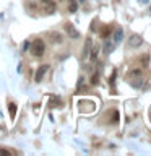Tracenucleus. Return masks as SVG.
I'll return each mask as SVG.
<instances>
[{"mask_svg":"<svg viewBox=\"0 0 151 156\" xmlns=\"http://www.w3.org/2000/svg\"><path fill=\"white\" fill-rule=\"evenodd\" d=\"M51 37H52V42H57V44L62 42V34L58 33H51Z\"/></svg>","mask_w":151,"mask_h":156,"instance_id":"nucleus-11","label":"nucleus"},{"mask_svg":"<svg viewBox=\"0 0 151 156\" xmlns=\"http://www.w3.org/2000/svg\"><path fill=\"white\" fill-rule=\"evenodd\" d=\"M141 44H143V39H141V36H138V34H132L128 37V47L136 49V47H140Z\"/></svg>","mask_w":151,"mask_h":156,"instance_id":"nucleus-2","label":"nucleus"},{"mask_svg":"<svg viewBox=\"0 0 151 156\" xmlns=\"http://www.w3.org/2000/svg\"><path fill=\"white\" fill-rule=\"evenodd\" d=\"M143 83H145V80H143V78H141V75H140L138 80L132 81V86H133V88H141V86H143Z\"/></svg>","mask_w":151,"mask_h":156,"instance_id":"nucleus-12","label":"nucleus"},{"mask_svg":"<svg viewBox=\"0 0 151 156\" xmlns=\"http://www.w3.org/2000/svg\"><path fill=\"white\" fill-rule=\"evenodd\" d=\"M111 29H112L111 26H104V28H102V29H101V37H104V39H106V37L111 34Z\"/></svg>","mask_w":151,"mask_h":156,"instance_id":"nucleus-13","label":"nucleus"},{"mask_svg":"<svg viewBox=\"0 0 151 156\" xmlns=\"http://www.w3.org/2000/svg\"><path fill=\"white\" fill-rule=\"evenodd\" d=\"M114 49H115L114 41H109V39H106V41H104V46H102V51H104V54L114 52Z\"/></svg>","mask_w":151,"mask_h":156,"instance_id":"nucleus-6","label":"nucleus"},{"mask_svg":"<svg viewBox=\"0 0 151 156\" xmlns=\"http://www.w3.org/2000/svg\"><path fill=\"white\" fill-rule=\"evenodd\" d=\"M68 10L70 13H75L78 10V0H68Z\"/></svg>","mask_w":151,"mask_h":156,"instance_id":"nucleus-8","label":"nucleus"},{"mask_svg":"<svg viewBox=\"0 0 151 156\" xmlns=\"http://www.w3.org/2000/svg\"><path fill=\"white\" fill-rule=\"evenodd\" d=\"M122 39H124V29L117 28L115 31H114V36H112V41H114L115 46H119V44L122 42Z\"/></svg>","mask_w":151,"mask_h":156,"instance_id":"nucleus-5","label":"nucleus"},{"mask_svg":"<svg viewBox=\"0 0 151 156\" xmlns=\"http://www.w3.org/2000/svg\"><path fill=\"white\" fill-rule=\"evenodd\" d=\"M146 65H148V55L143 57V67H146Z\"/></svg>","mask_w":151,"mask_h":156,"instance_id":"nucleus-21","label":"nucleus"},{"mask_svg":"<svg viewBox=\"0 0 151 156\" xmlns=\"http://www.w3.org/2000/svg\"><path fill=\"white\" fill-rule=\"evenodd\" d=\"M141 75V70H132L128 73V78H133V76H140Z\"/></svg>","mask_w":151,"mask_h":156,"instance_id":"nucleus-15","label":"nucleus"},{"mask_svg":"<svg viewBox=\"0 0 151 156\" xmlns=\"http://www.w3.org/2000/svg\"><path fill=\"white\" fill-rule=\"evenodd\" d=\"M44 5H46V13H47V15H52L54 10H55V3H54V2H49V3H44Z\"/></svg>","mask_w":151,"mask_h":156,"instance_id":"nucleus-10","label":"nucleus"},{"mask_svg":"<svg viewBox=\"0 0 151 156\" xmlns=\"http://www.w3.org/2000/svg\"><path fill=\"white\" fill-rule=\"evenodd\" d=\"M49 70V65L47 63H44V65H41L37 68V72H36V76H34V80H36V83H41L42 81V78L44 75H46V72Z\"/></svg>","mask_w":151,"mask_h":156,"instance_id":"nucleus-3","label":"nucleus"},{"mask_svg":"<svg viewBox=\"0 0 151 156\" xmlns=\"http://www.w3.org/2000/svg\"><path fill=\"white\" fill-rule=\"evenodd\" d=\"M78 2H81V3H83V2H85V0H78Z\"/></svg>","mask_w":151,"mask_h":156,"instance_id":"nucleus-24","label":"nucleus"},{"mask_svg":"<svg viewBox=\"0 0 151 156\" xmlns=\"http://www.w3.org/2000/svg\"><path fill=\"white\" fill-rule=\"evenodd\" d=\"M90 51H91V39L88 37L86 42H85V47H83V52H81V57L86 58L88 55H90Z\"/></svg>","mask_w":151,"mask_h":156,"instance_id":"nucleus-7","label":"nucleus"},{"mask_svg":"<svg viewBox=\"0 0 151 156\" xmlns=\"http://www.w3.org/2000/svg\"><path fill=\"white\" fill-rule=\"evenodd\" d=\"M90 52H91V54H90V55H91V60H96V58H97V54H99V47H91Z\"/></svg>","mask_w":151,"mask_h":156,"instance_id":"nucleus-14","label":"nucleus"},{"mask_svg":"<svg viewBox=\"0 0 151 156\" xmlns=\"http://www.w3.org/2000/svg\"><path fill=\"white\" fill-rule=\"evenodd\" d=\"M8 112H10V117L15 119V115H16V104L15 102H10L8 104Z\"/></svg>","mask_w":151,"mask_h":156,"instance_id":"nucleus-9","label":"nucleus"},{"mask_svg":"<svg viewBox=\"0 0 151 156\" xmlns=\"http://www.w3.org/2000/svg\"><path fill=\"white\" fill-rule=\"evenodd\" d=\"M44 51H46V44H44V41H41V39H34V41L31 42V54L34 57H41Z\"/></svg>","mask_w":151,"mask_h":156,"instance_id":"nucleus-1","label":"nucleus"},{"mask_svg":"<svg viewBox=\"0 0 151 156\" xmlns=\"http://www.w3.org/2000/svg\"><path fill=\"white\" fill-rule=\"evenodd\" d=\"M91 83L93 85H97V83H99V75H97V73H94V75L91 76Z\"/></svg>","mask_w":151,"mask_h":156,"instance_id":"nucleus-16","label":"nucleus"},{"mask_svg":"<svg viewBox=\"0 0 151 156\" xmlns=\"http://www.w3.org/2000/svg\"><path fill=\"white\" fill-rule=\"evenodd\" d=\"M42 3H49V2H54V0H41Z\"/></svg>","mask_w":151,"mask_h":156,"instance_id":"nucleus-23","label":"nucleus"},{"mask_svg":"<svg viewBox=\"0 0 151 156\" xmlns=\"http://www.w3.org/2000/svg\"><path fill=\"white\" fill-rule=\"evenodd\" d=\"M65 31H67L68 36H70V39H78V37H80V33L76 31V28L73 26L72 23H67L65 24Z\"/></svg>","mask_w":151,"mask_h":156,"instance_id":"nucleus-4","label":"nucleus"},{"mask_svg":"<svg viewBox=\"0 0 151 156\" xmlns=\"http://www.w3.org/2000/svg\"><path fill=\"white\" fill-rule=\"evenodd\" d=\"M0 154H3V156H8V154H10V151H8V150H2V148H0Z\"/></svg>","mask_w":151,"mask_h":156,"instance_id":"nucleus-20","label":"nucleus"},{"mask_svg":"<svg viewBox=\"0 0 151 156\" xmlns=\"http://www.w3.org/2000/svg\"><path fill=\"white\" fill-rule=\"evenodd\" d=\"M112 122H119V112L112 111Z\"/></svg>","mask_w":151,"mask_h":156,"instance_id":"nucleus-17","label":"nucleus"},{"mask_svg":"<svg viewBox=\"0 0 151 156\" xmlns=\"http://www.w3.org/2000/svg\"><path fill=\"white\" fill-rule=\"evenodd\" d=\"M115 76H117V72L114 70V72H112V75H111V80H109V81H111V85H114V81H115Z\"/></svg>","mask_w":151,"mask_h":156,"instance_id":"nucleus-18","label":"nucleus"},{"mask_svg":"<svg viewBox=\"0 0 151 156\" xmlns=\"http://www.w3.org/2000/svg\"><path fill=\"white\" fill-rule=\"evenodd\" d=\"M138 2H140L141 5H146V3H149V0H138Z\"/></svg>","mask_w":151,"mask_h":156,"instance_id":"nucleus-22","label":"nucleus"},{"mask_svg":"<svg viewBox=\"0 0 151 156\" xmlns=\"http://www.w3.org/2000/svg\"><path fill=\"white\" fill-rule=\"evenodd\" d=\"M28 49H29V42H28V41H24V42H23V52H26Z\"/></svg>","mask_w":151,"mask_h":156,"instance_id":"nucleus-19","label":"nucleus"}]
</instances>
